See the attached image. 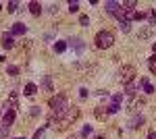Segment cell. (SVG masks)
<instances>
[{
  "label": "cell",
  "mask_w": 156,
  "mask_h": 139,
  "mask_svg": "<svg viewBox=\"0 0 156 139\" xmlns=\"http://www.w3.org/2000/svg\"><path fill=\"white\" fill-rule=\"evenodd\" d=\"M137 106H144V100H142V98H137V96H133L131 100H129V108H131V110H135Z\"/></svg>",
  "instance_id": "obj_16"
},
{
  "label": "cell",
  "mask_w": 156,
  "mask_h": 139,
  "mask_svg": "<svg viewBox=\"0 0 156 139\" xmlns=\"http://www.w3.org/2000/svg\"><path fill=\"white\" fill-rule=\"evenodd\" d=\"M144 19H148V12H144V11H133V21H144Z\"/></svg>",
  "instance_id": "obj_18"
},
{
  "label": "cell",
  "mask_w": 156,
  "mask_h": 139,
  "mask_svg": "<svg viewBox=\"0 0 156 139\" xmlns=\"http://www.w3.org/2000/svg\"><path fill=\"white\" fill-rule=\"evenodd\" d=\"M50 12H52V15L58 12V4H52V6H50Z\"/></svg>",
  "instance_id": "obj_33"
},
{
  "label": "cell",
  "mask_w": 156,
  "mask_h": 139,
  "mask_svg": "<svg viewBox=\"0 0 156 139\" xmlns=\"http://www.w3.org/2000/svg\"><path fill=\"white\" fill-rule=\"evenodd\" d=\"M46 127H48V125H44V127L37 129L36 133H34V139H40V137H42V135H44V129H46Z\"/></svg>",
  "instance_id": "obj_29"
},
{
  "label": "cell",
  "mask_w": 156,
  "mask_h": 139,
  "mask_svg": "<svg viewBox=\"0 0 156 139\" xmlns=\"http://www.w3.org/2000/svg\"><path fill=\"white\" fill-rule=\"evenodd\" d=\"M148 69H150V73H152V75H156V56L148 58Z\"/></svg>",
  "instance_id": "obj_22"
},
{
  "label": "cell",
  "mask_w": 156,
  "mask_h": 139,
  "mask_svg": "<svg viewBox=\"0 0 156 139\" xmlns=\"http://www.w3.org/2000/svg\"><path fill=\"white\" fill-rule=\"evenodd\" d=\"M0 44H2V48L11 50V48L15 46V42H12V35H11V33H4V35H2V42H0Z\"/></svg>",
  "instance_id": "obj_10"
},
{
  "label": "cell",
  "mask_w": 156,
  "mask_h": 139,
  "mask_svg": "<svg viewBox=\"0 0 156 139\" xmlns=\"http://www.w3.org/2000/svg\"><path fill=\"white\" fill-rule=\"evenodd\" d=\"M42 85H44V89H46V92H54V87H52V79H50L48 75L44 77V81H42Z\"/></svg>",
  "instance_id": "obj_19"
},
{
  "label": "cell",
  "mask_w": 156,
  "mask_h": 139,
  "mask_svg": "<svg viewBox=\"0 0 156 139\" xmlns=\"http://www.w3.org/2000/svg\"><path fill=\"white\" fill-rule=\"evenodd\" d=\"M65 50H67V42H56V44H54V52L62 54Z\"/></svg>",
  "instance_id": "obj_21"
},
{
  "label": "cell",
  "mask_w": 156,
  "mask_h": 139,
  "mask_svg": "<svg viewBox=\"0 0 156 139\" xmlns=\"http://www.w3.org/2000/svg\"><path fill=\"white\" fill-rule=\"evenodd\" d=\"M140 85L144 87V92H146V93H154V85L148 81L146 77H142V79H140Z\"/></svg>",
  "instance_id": "obj_14"
},
{
  "label": "cell",
  "mask_w": 156,
  "mask_h": 139,
  "mask_svg": "<svg viewBox=\"0 0 156 139\" xmlns=\"http://www.w3.org/2000/svg\"><path fill=\"white\" fill-rule=\"evenodd\" d=\"M69 139H77V137H75V135H73V137H69Z\"/></svg>",
  "instance_id": "obj_39"
},
{
  "label": "cell",
  "mask_w": 156,
  "mask_h": 139,
  "mask_svg": "<svg viewBox=\"0 0 156 139\" xmlns=\"http://www.w3.org/2000/svg\"><path fill=\"white\" fill-rule=\"evenodd\" d=\"M96 139H104V135H98V137Z\"/></svg>",
  "instance_id": "obj_37"
},
{
  "label": "cell",
  "mask_w": 156,
  "mask_h": 139,
  "mask_svg": "<svg viewBox=\"0 0 156 139\" xmlns=\"http://www.w3.org/2000/svg\"><path fill=\"white\" fill-rule=\"evenodd\" d=\"M87 23H90V17H87V15H81V17H79V25L87 27Z\"/></svg>",
  "instance_id": "obj_28"
},
{
  "label": "cell",
  "mask_w": 156,
  "mask_h": 139,
  "mask_svg": "<svg viewBox=\"0 0 156 139\" xmlns=\"http://www.w3.org/2000/svg\"><path fill=\"white\" fill-rule=\"evenodd\" d=\"M6 73H9V75H12V77H15V75H19V67H15V64H11V67H9V69H6Z\"/></svg>",
  "instance_id": "obj_25"
},
{
  "label": "cell",
  "mask_w": 156,
  "mask_h": 139,
  "mask_svg": "<svg viewBox=\"0 0 156 139\" xmlns=\"http://www.w3.org/2000/svg\"><path fill=\"white\" fill-rule=\"evenodd\" d=\"M125 93H127V96H129V98H133V96H135V93H137V83H135V81L127 83V85H125Z\"/></svg>",
  "instance_id": "obj_13"
},
{
  "label": "cell",
  "mask_w": 156,
  "mask_h": 139,
  "mask_svg": "<svg viewBox=\"0 0 156 139\" xmlns=\"http://www.w3.org/2000/svg\"><path fill=\"white\" fill-rule=\"evenodd\" d=\"M148 25L156 27V9H150V12H148Z\"/></svg>",
  "instance_id": "obj_17"
},
{
  "label": "cell",
  "mask_w": 156,
  "mask_h": 139,
  "mask_svg": "<svg viewBox=\"0 0 156 139\" xmlns=\"http://www.w3.org/2000/svg\"><path fill=\"white\" fill-rule=\"evenodd\" d=\"M152 50H154V56H156V42L152 44Z\"/></svg>",
  "instance_id": "obj_36"
},
{
  "label": "cell",
  "mask_w": 156,
  "mask_h": 139,
  "mask_svg": "<svg viewBox=\"0 0 156 139\" xmlns=\"http://www.w3.org/2000/svg\"><path fill=\"white\" fill-rule=\"evenodd\" d=\"M94 44H96V48H100V50H106V48H110L112 44H115V33L112 31H98L96 37H94Z\"/></svg>",
  "instance_id": "obj_3"
},
{
  "label": "cell",
  "mask_w": 156,
  "mask_h": 139,
  "mask_svg": "<svg viewBox=\"0 0 156 139\" xmlns=\"http://www.w3.org/2000/svg\"><path fill=\"white\" fill-rule=\"evenodd\" d=\"M15 118H17V110H11V108H6V112L2 114V125L4 127H12V123H15Z\"/></svg>",
  "instance_id": "obj_5"
},
{
  "label": "cell",
  "mask_w": 156,
  "mask_h": 139,
  "mask_svg": "<svg viewBox=\"0 0 156 139\" xmlns=\"http://www.w3.org/2000/svg\"><path fill=\"white\" fill-rule=\"evenodd\" d=\"M112 102L121 104V102H123V93H115V96H112Z\"/></svg>",
  "instance_id": "obj_31"
},
{
  "label": "cell",
  "mask_w": 156,
  "mask_h": 139,
  "mask_svg": "<svg viewBox=\"0 0 156 139\" xmlns=\"http://www.w3.org/2000/svg\"><path fill=\"white\" fill-rule=\"evenodd\" d=\"M25 31H27V27H25L23 23H15L11 29V35H23Z\"/></svg>",
  "instance_id": "obj_11"
},
{
  "label": "cell",
  "mask_w": 156,
  "mask_h": 139,
  "mask_svg": "<svg viewBox=\"0 0 156 139\" xmlns=\"http://www.w3.org/2000/svg\"><path fill=\"white\" fill-rule=\"evenodd\" d=\"M142 125H144V116L142 114H135L131 120H129V129H140Z\"/></svg>",
  "instance_id": "obj_8"
},
{
  "label": "cell",
  "mask_w": 156,
  "mask_h": 139,
  "mask_svg": "<svg viewBox=\"0 0 156 139\" xmlns=\"http://www.w3.org/2000/svg\"><path fill=\"white\" fill-rule=\"evenodd\" d=\"M119 27H121V31H125V33H127V31H131V23H121Z\"/></svg>",
  "instance_id": "obj_30"
},
{
  "label": "cell",
  "mask_w": 156,
  "mask_h": 139,
  "mask_svg": "<svg viewBox=\"0 0 156 139\" xmlns=\"http://www.w3.org/2000/svg\"><path fill=\"white\" fill-rule=\"evenodd\" d=\"M150 33H152V31H150V29H146V31L140 33V37H150Z\"/></svg>",
  "instance_id": "obj_32"
},
{
  "label": "cell",
  "mask_w": 156,
  "mask_h": 139,
  "mask_svg": "<svg viewBox=\"0 0 156 139\" xmlns=\"http://www.w3.org/2000/svg\"><path fill=\"white\" fill-rule=\"evenodd\" d=\"M12 139H25V137H12Z\"/></svg>",
  "instance_id": "obj_38"
},
{
  "label": "cell",
  "mask_w": 156,
  "mask_h": 139,
  "mask_svg": "<svg viewBox=\"0 0 156 139\" xmlns=\"http://www.w3.org/2000/svg\"><path fill=\"white\" fill-rule=\"evenodd\" d=\"M123 6H125V9H129V11H133V9L137 6V2H135V0H127V2H123Z\"/></svg>",
  "instance_id": "obj_24"
},
{
  "label": "cell",
  "mask_w": 156,
  "mask_h": 139,
  "mask_svg": "<svg viewBox=\"0 0 156 139\" xmlns=\"http://www.w3.org/2000/svg\"><path fill=\"white\" fill-rule=\"evenodd\" d=\"M90 135H92V125H85V127L81 129V137H83V139H87Z\"/></svg>",
  "instance_id": "obj_23"
},
{
  "label": "cell",
  "mask_w": 156,
  "mask_h": 139,
  "mask_svg": "<svg viewBox=\"0 0 156 139\" xmlns=\"http://www.w3.org/2000/svg\"><path fill=\"white\" fill-rule=\"evenodd\" d=\"M79 96L81 98H87V89H79Z\"/></svg>",
  "instance_id": "obj_34"
},
{
  "label": "cell",
  "mask_w": 156,
  "mask_h": 139,
  "mask_svg": "<svg viewBox=\"0 0 156 139\" xmlns=\"http://www.w3.org/2000/svg\"><path fill=\"white\" fill-rule=\"evenodd\" d=\"M135 75H137V71H135L133 64H123L119 69V81L123 83V85H127V83L135 81Z\"/></svg>",
  "instance_id": "obj_4"
},
{
  "label": "cell",
  "mask_w": 156,
  "mask_h": 139,
  "mask_svg": "<svg viewBox=\"0 0 156 139\" xmlns=\"http://www.w3.org/2000/svg\"><path fill=\"white\" fill-rule=\"evenodd\" d=\"M79 116H81V110H79L77 106L69 108L65 114H60V116H58V131H65V129H69L73 123L79 118Z\"/></svg>",
  "instance_id": "obj_1"
},
{
  "label": "cell",
  "mask_w": 156,
  "mask_h": 139,
  "mask_svg": "<svg viewBox=\"0 0 156 139\" xmlns=\"http://www.w3.org/2000/svg\"><path fill=\"white\" fill-rule=\"evenodd\" d=\"M106 108H108V114H115V112H119V110H121V104H117V102H110Z\"/></svg>",
  "instance_id": "obj_20"
},
{
  "label": "cell",
  "mask_w": 156,
  "mask_h": 139,
  "mask_svg": "<svg viewBox=\"0 0 156 139\" xmlns=\"http://www.w3.org/2000/svg\"><path fill=\"white\" fill-rule=\"evenodd\" d=\"M36 92H37V85H36V83H27V85H25V89H23V96L31 98V96H36Z\"/></svg>",
  "instance_id": "obj_12"
},
{
  "label": "cell",
  "mask_w": 156,
  "mask_h": 139,
  "mask_svg": "<svg viewBox=\"0 0 156 139\" xmlns=\"http://www.w3.org/2000/svg\"><path fill=\"white\" fill-rule=\"evenodd\" d=\"M6 108H11V110H17V108H19V93H17V92H11Z\"/></svg>",
  "instance_id": "obj_6"
},
{
  "label": "cell",
  "mask_w": 156,
  "mask_h": 139,
  "mask_svg": "<svg viewBox=\"0 0 156 139\" xmlns=\"http://www.w3.org/2000/svg\"><path fill=\"white\" fill-rule=\"evenodd\" d=\"M17 9H19V4H17V2H9V4H6V11H9V12H15Z\"/></svg>",
  "instance_id": "obj_26"
},
{
  "label": "cell",
  "mask_w": 156,
  "mask_h": 139,
  "mask_svg": "<svg viewBox=\"0 0 156 139\" xmlns=\"http://www.w3.org/2000/svg\"><path fill=\"white\" fill-rule=\"evenodd\" d=\"M104 9H106V12H108V15H112V17H115V12H117V11L121 9V2H115V0H108L106 4H104Z\"/></svg>",
  "instance_id": "obj_7"
},
{
  "label": "cell",
  "mask_w": 156,
  "mask_h": 139,
  "mask_svg": "<svg viewBox=\"0 0 156 139\" xmlns=\"http://www.w3.org/2000/svg\"><path fill=\"white\" fill-rule=\"evenodd\" d=\"M0 116H2V110H0Z\"/></svg>",
  "instance_id": "obj_40"
},
{
  "label": "cell",
  "mask_w": 156,
  "mask_h": 139,
  "mask_svg": "<svg viewBox=\"0 0 156 139\" xmlns=\"http://www.w3.org/2000/svg\"><path fill=\"white\" fill-rule=\"evenodd\" d=\"M108 116H110V114H108L106 106H98V108H96V118H98V120H106Z\"/></svg>",
  "instance_id": "obj_9"
},
{
  "label": "cell",
  "mask_w": 156,
  "mask_h": 139,
  "mask_svg": "<svg viewBox=\"0 0 156 139\" xmlns=\"http://www.w3.org/2000/svg\"><path fill=\"white\" fill-rule=\"evenodd\" d=\"M48 106L52 108V112L56 116H60V114H65L71 106H69V102H67V96H62V93H56V96H52L48 100Z\"/></svg>",
  "instance_id": "obj_2"
},
{
  "label": "cell",
  "mask_w": 156,
  "mask_h": 139,
  "mask_svg": "<svg viewBox=\"0 0 156 139\" xmlns=\"http://www.w3.org/2000/svg\"><path fill=\"white\" fill-rule=\"evenodd\" d=\"M148 139H156V131H150V135H148Z\"/></svg>",
  "instance_id": "obj_35"
},
{
  "label": "cell",
  "mask_w": 156,
  "mask_h": 139,
  "mask_svg": "<svg viewBox=\"0 0 156 139\" xmlns=\"http://www.w3.org/2000/svg\"><path fill=\"white\" fill-rule=\"evenodd\" d=\"M69 11L77 12V11H79V2H73V0H71V2H69Z\"/></svg>",
  "instance_id": "obj_27"
},
{
  "label": "cell",
  "mask_w": 156,
  "mask_h": 139,
  "mask_svg": "<svg viewBox=\"0 0 156 139\" xmlns=\"http://www.w3.org/2000/svg\"><path fill=\"white\" fill-rule=\"evenodd\" d=\"M29 12H31L34 17H37V15L42 12V4H40V2H36V0H34V2H29Z\"/></svg>",
  "instance_id": "obj_15"
}]
</instances>
